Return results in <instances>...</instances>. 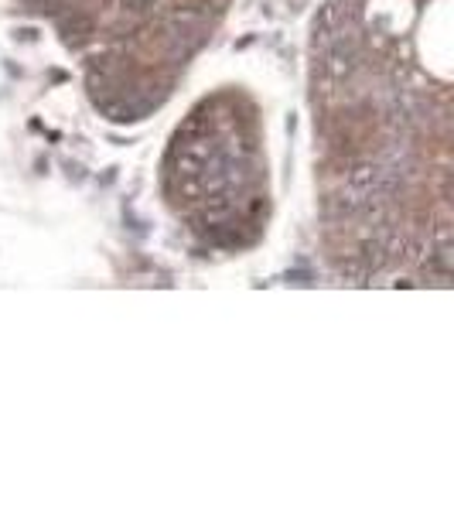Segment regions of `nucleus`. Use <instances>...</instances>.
Masks as SVG:
<instances>
[{"label": "nucleus", "instance_id": "1", "mask_svg": "<svg viewBox=\"0 0 454 512\" xmlns=\"http://www.w3.org/2000/svg\"><path fill=\"white\" fill-rule=\"evenodd\" d=\"M123 11L134 14V18H144V14H151L154 7H158V0H120Z\"/></svg>", "mask_w": 454, "mask_h": 512}]
</instances>
